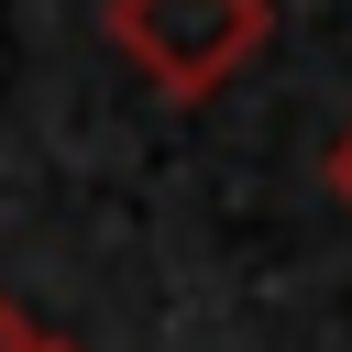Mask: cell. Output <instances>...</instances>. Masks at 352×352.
<instances>
[{"label": "cell", "mask_w": 352, "mask_h": 352, "mask_svg": "<svg viewBox=\"0 0 352 352\" xmlns=\"http://www.w3.org/2000/svg\"><path fill=\"white\" fill-rule=\"evenodd\" d=\"M319 176H330V198H341V209H352V121H341V132H330V165H319Z\"/></svg>", "instance_id": "cell-2"}, {"label": "cell", "mask_w": 352, "mask_h": 352, "mask_svg": "<svg viewBox=\"0 0 352 352\" xmlns=\"http://www.w3.org/2000/svg\"><path fill=\"white\" fill-rule=\"evenodd\" d=\"M0 352H44V330H33V319H22L11 297H0Z\"/></svg>", "instance_id": "cell-3"}, {"label": "cell", "mask_w": 352, "mask_h": 352, "mask_svg": "<svg viewBox=\"0 0 352 352\" xmlns=\"http://www.w3.org/2000/svg\"><path fill=\"white\" fill-rule=\"evenodd\" d=\"M275 33V0H110V44L165 99H220Z\"/></svg>", "instance_id": "cell-1"}, {"label": "cell", "mask_w": 352, "mask_h": 352, "mask_svg": "<svg viewBox=\"0 0 352 352\" xmlns=\"http://www.w3.org/2000/svg\"><path fill=\"white\" fill-rule=\"evenodd\" d=\"M44 352H77V341H44Z\"/></svg>", "instance_id": "cell-4"}]
</instances>
